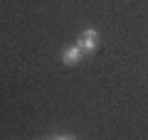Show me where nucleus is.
<instances>
[{
    "label": "nucleus",
    "instance_id": "nucleus-2",
    "mask_svg": "<svg viewBox=\"0 0 148 140\" xmlns=\"http://www.w3.org/2000/svg\"><path fill=\"white\" fill-rule=\"evenodd\" d=\"M84 49H82L77 42L74 44H67V47H62V52H59V62L64 64V67H79L82 62H84Z\"/></svg>",
    "mask_w": 148,
    "mask_h": 140
},
{
    "label": "nucleus",
    "instance_id": "nucleus-1",
    "mask_svg": "<svg viewBox=\"0 0 148 140\" xmlns=\"http://www.w3.org/2000/svg\"><path fill=\"white\" fill-rule=\"evenodd\" d=\"M77 44H79L82 49H84V54L89 57V54H94L101 47V37H99V32H96L94 27H84V30L79 32V37H77Z\"/></svg>",
    "mask_w": 148,
    "mask_h": 140
}]
</instances>
